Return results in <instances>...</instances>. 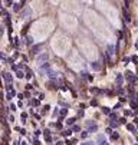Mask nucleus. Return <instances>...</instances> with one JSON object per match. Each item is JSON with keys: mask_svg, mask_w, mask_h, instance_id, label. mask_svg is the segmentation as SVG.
Masks as SVG:
<instances>
[{"mask_svg": "<svg viewBox=\"0 0 138 145\" xmlns=\"http://www.w3.org/2000/svg\"><path fill=\"white\" fill-rule=\"evenodd\" d=\"M137 142H138V135H137Z\"/></svg>", "mask_w": 138, "mask_h": 145, "instance_id": "54", "label": "nucleus"}, {"mask_svg": "<svg viewBox=\"0 0 138 145\" xmlns=\"http://www.w3.org/2000/svg\"><path fill=\"white\" fill-rule=\"evenodd\" d=\"M33 145H40V141L39 139H33Z\"/></svg>", "mask_w": 138, "mask_h": 145, "instance_id": "39", "label": "nucleus"}, {"mask_svg": "<svg viewBox=\"0 0 138 145\" xmlns=\"http://www.w3.org/2000/svg\"><path fill=\"white\" fill-rule=\"evenodd\" d=\"M109 119H111V121H117V122H118V116H117V114L111 112V114H109Z\"/></svg>", "mask_w": 138, "mask_h": 145, "instance_id": "18", "label": "nucleus"}, {"mask_svg": "<svg viewBox=\"0 0 138 145\" xmlns=\"http://www.w3.org/2000/svg\"><path fill=\"white\" fill-rule=\"evenodd\" d=\"M137 78H138V68H137Z\"/></svg>", "mask_w": 138, "mask_h": 145, "instance_id": "53", "label": "nucleus"}, {"mask_svg": "<svg viewBox=\"0 0 138 145\" xmlns=\"http://www.w3.org/2000/svg\"><path fill=\"white\" fill-rule=\"evenodd\" d=\"M91 68L94 69V71H99V69H101V65H99V62H92Z\"/></svg>", "mask_w": 138, "mask_h": 145, "instance_id": "12", "label": "nucleus"}, {"mask_svg": "<svg viewBox=\"0 0 138 145\" xmlns=\"http://www.w3.org/2000/svg\"><path fill=\"white\" fill-rule=\"evenodd\" d=\"M137 145H138V144H137Z\"/></svg>", "mask_w": 138, "mask_h": 145, "instance_id": "55", "label": "nucleus"}, {"mask_svg": "<svg viewBox=\"0 0 138 145\" xmlns=\"http://www.w3.org/2000/svg\"><path fill=\"white\" fill-rule=\"evenodd\" d=\"M96 142H98V145H109V144H108V141L105 139V136L102 135V134H99V135L96 136Z\"/></svg>", "mask_w": 138, "mask_h": 145, "instance_id": "3", "label": "nucleus"}, {"mask_svg": "<svg viewBox=\"0 0 138 145\" xmlns=\"http://www.w3.org/2000/svg\"><path fill=\"white\" fill-rule=\"evenodd\" d=\"M129 60H131L129 58H124V59H122V62L125 63V65H128V63H129Z\"/></svg>", "mask_w": 138, "mask_h": 145, "instance_id": "34", "label": "nucleus"}, {"mask_svg": "<svg viewBox=\"0 0 138 145\" xmlns=\"http://www.w3.org/2000/svg\"><path fill=\"white\" fill-rule=\"evenodd\" d=\"M3 32H4V30H3V26H0V36L3 34Z\"/></svg>", "mask_w": 138, "mask_h": 145, "instance_id": "47", "label": "nucleus"}, {"mask_svg": "<svg viewBox=\"0 0 138 145\" xmlns=\"http://www.w3.org/2000/svg\"><path fill=\"white\" fill-rule=\"evenodd\" d=\"M23 96H25L23 93H19V95H17V98H19V99H23Z\"/></svg>", "mask_w": 138, "mask_h": 145, "instance_id": "46", "label": "nucleus"}, {"mask_svg": "<svg viewBox=\"0 0 138 145\" xmlns=\"http://www.w3.org/2000/svg\"><path fill=\"white\" fill-rule=\"evenodd\" d=\"M121 106H122V105H121V103H117V105H115V108H114V109H120Z\"/></svg>", "mask_w": 138, "mask_h": 145, "instance_id": "45", "label": "nucleus"}, {"mask_svg": "<svg viewBox=\"0 0 138 145\" xmlns=\"http://www.w3.org/2000/svg\"><path fill=\"white\" fill-rule=\"evenodd\" d=\"M122 82H124V78H122V75H121V73H117V76H115V84H117V86H118V88H121V85H122Z\"/></svg>", "mask_w": 138, "mask_h": 145, "instance_id": "5", "label": "nucleus"}, {"mask_svg": "<svg viewBox=\"0 0 138 145\" xmlns=\"http://www.w3.org/2000/svg\"><path fill=\"white\" fill-rule=\"evenodd\" d=\"M49 109H50V105H45V106H43V111H42V115L48 114V112H49Z\"/></svg>", "mask_w": 138, "mask_h": 145, "instance_id": "20", "label": "nucleus"}, {"mask_svg": "<svg viewBox=\"0 0 138 145\" xmlns=\"http://www.w3.org/2000/svg\"><path fill=\"white\" fill-rule=\"evenodd\" d=\"M43 135H45V138H48V136H52V135H50V131L49 129H45V131H43Z\"/></svg>", "mask_w": 138, "mask_h": 145, "instance_id": "25", "label": "nucleus"}, {"mask_svg": "<svg viewBox=\"0 0 138 145\" xmlns=\"http://www.w3.org/2000/svg\"><path fill=\"white\" fill-rule=\"evenodd\" d=\"M91 92H92V93H101V92H102V91L96 89V88H91Z\"/></svg>", "mask_w": 138, "mask_h": 145, "instance_id": "28", "label": "nucleus"}, {"mask_svg": "<svg viewBox=\"0 0 138 145\" xmlns=\"http://www.w3.org/2000/svg\"><path fill=\"white\" fill-rule=\"evenodd\" d=\"M75 121H76V118H68L66 121H65V123H66L68 127H74V123H75Z\"/></svg>", "mask_w": 138, "mask_h": 145, "instance_id": "10", "label": "nucleus"}, {"mask_svg": "<svg viewBox=\"0 0 138 145\" xmlns=\"http://www.w3.org/2000/svg\"><path fill=\"white\" fill-rule=\"evenodd\" d=\"M118 123H127V118H120V119H118Z\"/></svg>", "mask_w": 138, "mask_h": 145, "instance_id": "32", "label": "nucleus"}, {"mask_svg": "<svg viewBox=\"0 0 138 145\" xmlns=\"http://www.w3.org/2000/svg\"><path fill=\"white\" fill-rule=\"evenodd\" d=\"M42 99H45V93H39V101H42Z\"/></svg>", "mask_w": 138, "mask_h": 145, "instance_id": "41", "label": "nucleus"}, {"mask_svg": "<svg viewBox=\"0 0 138 145\" xmlns=\"http://www.w3.org/2000/svg\"><path fill=\"white\" fill-rule=\"evenodd\" d=\"M16 76H17V78H19V79H22V78H25V76H26V75H25V73H23V72H22V71H17V72H16Z\"/></svg>", "mask_w": 138, "mask_h": 145, "instance_id": "22", "label": "nucleus"}, {"mask_svg": "<svg viewBox=\"0 0 138 145\" xmlns=\"http://www.w3.org/2000/svg\"><path fill=\"white\" fill-rule=\"evenodd\" d=\"M88 135H89V134L85 131V132H82V134H81V138H86V136H88Z\"/></svg>", "mask_w": 138, "mask_h": 145, "instance_id": "36", "label": "nucleus"}, {"mask_svg": "<svg viewBox=\"0 0 138 145\" xmlns=\"http://www.w3.org/2000/svg\"><path fill=\"white\" fill-rule=\"evenodd\" d=\"M82 145H94V142H85V144H82Z\"/></svg>", "mask_w": 138, "mask_h": 145, "instance_id": "49", "label": "nucleus"}, {"mask_svg": "<svg viewBox=\"0 0 138 145\" xmlns=\"http://www.w3.org/2000/svg\"><path fill=\"white\" fill-rule=\"evenodd\" d=\"M135 47H137V49H138V42H137V43H135Z\"/></svg>", "mask_w": 138, "mask_h": 145, "instance_id": "52", "label": "nucleus"}, {"mask_svg": "<svg viewBox=\"0 0 138 145\" xmlns=\"http://www.w3.org/2000/svg\"><path fill=\"white\" fill-rule=\"evenodd\" d=\"M59 111H61V109H59L58 106H56V108H55V111H53V116H56V115H59Z\"/></svg>", "mask_w": 138, "mask_h": 145, "instance_id": "33", "label": "nucleus"}, {"mask_svg": "<svg viewBox=\"0 0 138 145\" xmlns=\"http://www.w3.org/2000/svg\"><path fill=\"white\" fill-rule=\"evenodd\" d=\"M114 55H115V47H114L112 45H109V46H108V52H107V56H108V58H112Z\"/></svg>", "mask_w": 138, "mask_h": 145, "instance_id": "7", "label": "nucleus"}, {"mask_svg": "<svg viewBox=\"0 0 138 145\" xmlns=\"http://www.w3.org/2000/svg\"><path fill=\"white\" fill-rule=\"evenodd\" d=\"M42 46L43 45H35V46H32V49H30V55H37L39 53V50L42 49Z\"/></svg>", "mask_w": 138, "mask_h": 145, "instance_id": "4", "label": "nucleus"}, {"mask_svg": "<svg viewBox=\"0 0 138 145\" xmlns=\"http://www.w3.org/2000/svg\"><path fill=\"white\" fill-rule=\"evenodd\" d=\"M22 145H28V144H26V142H25V141H23V142H22Z\"/></svg>", "mask_w": 138, "mask_h": 145, "instance_id": "51", "label": "nucleus"}, {"mask_svg": "<svg viewBox=\"0 0 138 145\" xmlns=\"http://www.w3.org/2000/svg\"><path fill=\"white\" fill-rule=\"evenodd\" d=\"M63 136H71L72 135V128H69V129H66V131H63V132H61Z\"/></svg>", "mask_w": 138, "mask_h": 145, "instance_id": "16", "label": "nucleus"}, {"mask_svg": "<svg viewBox=\"0 0 138 145\" xmlns=\"http://www.w3.org/2000/svg\"><path fill=\"white\" fill-rule=\"evenodd\" d=\"M86 78H88V80H89V82H92V80H94V76H92V75H88Z\"/></svg>", "mask_w": 138, "mask_h": 145, "instance_id": "43", "label": "nucleus"}, {"mask_svg": "<svg viewBox=\"0 0 138 145\" xmlns=\"http://www.w3.org/2000/svg\"><path fill=\"white\" fill-rule=\"evenodd\" d=\"M30 13H32L30 9H29V7H26V9L20 13V16H22V19H25V17H28V16H30Z\"/></svg>", "mask_w": 138, "mask_h": 145, "instance_id": "9", "label": "nucleus"}, {"mask_svg": "<svg viewBox=\"0 0 138 145\" xmlns=\"http://www.w3.org/2000/svg\"><path fill=\"white\" fill-rule=\"evenodd\" d=\"M91 105L96 106V105H98V101H96V99H92V101H91Z\"/></svg>", "mask_w": 138, "mask_h": 145, "instance_id": "35", "label": "nucleus"}, {"mask_svg": "<svg viewBox=\"0 0 138 145\" xmlns=\"http://www.w3.org/2000/svg\"><path fill=\"white\" fill-rule=\"evenodd\" d=\"M32 76H33V72H32L29 68H26V76H25V78L29 80V79H32Z\"/></svg>", "mask_w": 138, "mask_h": 145, "instance_id": "13", "label": "nucleus"}, {"mask_svg": "<svg viewBox=\"0 0 138 145\" xmlns=\"http://www.w3.org/2000/svg\"><path fill=\"white\" fill-rule=\"evenodd\" d=\"M78 131H81V128L78 127V125H74V127H72V132H78Z\"/></svg>", "mask_w": 138, "mask_h": 145, "instance_id": "29", "label": "nucleus"}, {"mask_svg": "<svg viewBox=\"0 0 138 145\" xmlns=\"http://www.w3.org/2000/svg\"><path fill=\"white\" fill-rule=\"evenodd\" d=\"M3 79H4V82H6V85H12L13 84V76L9 73V72H3Z\"/></svg>", "mask_w": 138, "mask_h": 145, "instance_id": "2", "label": "nucleus"}, {"mask_svg": "<svg viewBox=\"0 0 138 145\" xmlns=\"http://www.w3.org/2000/svg\"><path fill=\"white\" fill-rule=\"evenodd\" d=\"M39 103H40L39 99H32L30 101V105H33V106H39Z\"/></svg>", "mask_w": 138, "mask_h": 145, "instance_id": "19", "label": "nucleus"}, {"mask_svg": "<svg viewBox=\"0 0 138 145\" xmlns=\"http://www.w3.org/2000/svg\"><path fill=\"white\" fill-rule=\"evenodd\" d=\"M105 132H107V134H109V135H111V134H112V129H111V128H107V131H105Z\"/></svg>", "mask_w": 138, "mask_h": 145, "instance_id": "44", "label": "nucleus"}, {"mask_svg": "<svg viewBox=\"0 0 138 145\" xmlns=\"http://www.w3.org/2000/svg\"><path fill=\"white\" fill-rule=\"evenodd\" d=\"M66 114H68V109L66 108H62L61 111H59V116H61L62 119H63V116H66Z\"/></svg>", "mask_w": 138, "mask_h": 145, "instance_id": "14", "label": "nucleus"}, {"mask_svg": "<svg viewBox=\"0 0 138 145\" xmlns=\"http://www.w3.org/2000/svg\"><path fill=\"white\" fill-rule=\"evenodd\" d=\"M125 78H127V80H128L129 84H135V80H137V75H134L132 72H129V71H127Z\"/></svg>", "mask_w": 138, "mask_h": 145, "instance_id": "1", "label": "nucleus"}, {"mask_svg": "<svg viewBox=\"0 0 138 145\" xmlns=\"http://www.w3.org/2000/svg\"><path fill=\"white\" fill-rule=\"evenodd\" d=\"M56 145H63V142H62V141H58V142H56Z\"/></svg>", "mask_w": 138, "mask_h": 145, "instance_id": "50", "label": "nucleus"}, {"mask_svg": "<svg viewBox=\"0 0 138 145\" xmlns=\"http://www.w3.org/2000/svg\"><path fill=\"white\" fill-rule=\"evenodd\" d=\"M134 101H137V102H138V91L134 93Z\"/></svg>", "mask_w": 138, "mask_h": 145, "instance_id": "40", "label": "nucleus"}, {"mask_svg": "<svg viewBox=\"0 0 138 145\" xmlns=\"http://www.w3.org/2000/svg\"><path fill=\"white\" fill-rule=\"evenodd\" d=\"M118 125H120V123H118L117 121H109V128H111V129H114V128H117Z\"/></svg>", "mask_w": 138, "mask_h": 145, "instance_id": "15", "label": "nucleus"}, {"mask_svg": "<svg viewBox=\"0 0 138 145\" xmlns=\"http://www.w3.org/2000/svg\"><path fill=\"white\" fill-rule=\"evenodd\" d=\"M10 109H12V111H16V105H15V103H10Z\"/></svg>", "mask_w": 138, "mask_h": 145, "instance_id": "42", "label": "nucleus"}, {"mask_svg": "<svg viewBox=\"0 0 138 145\" xmlns=\"http://www.w3.org/2000/svg\"><path fill=\"white\" fill-rule=\"evenodd\" d=\"M127 129H128L129 132H132L134 135H137V131H135V125H134V123H127Z\"/></svg>", "mask_w": 138, "mask_h": 145, "instance_id": "8", "label": "nucleus"}, {"mask_svg": "<svg viewBox=\"0 0 138 145\" xmlns=\"http://www.w3.org/2000/svg\"><path fill=\"white\" fill-rule=\"evenodd\" d=\"M48 58H49V55H48V53H42V55H39L36 58V60H37V63H40V62H43V60H48Z\"/></svg>", "mask_w": 138, "mask_h": 145, "instance_id": "6", "label": "nucleus"}, {"mask_svg": "<svg viewBox=\"0 0 138 145\" xmlns=\"http://www.w3.org/2000/svg\"><path fill=\"white\" fill-rule=\"evenodd\" d=\"M19 45H20V42H19V39H17V37H15V42H13V46L19 47Z\"/></svg>", "mask_w": 138, "mask_h": 145, "instance_id": "27", "label": "nucleus"}, {"mask_svg": "<svg viewBox=\"0 0 138 145\" xmlns=\"http://www.w3.org/2000/svg\"><path fill=\"white\" fill-rule=\"evenodd\" d=\"M15 95H16V91L13 89V91H10V92H7V93H6V99H7V101H12Z\"/></svg>", "mask_w": 138, "mask_h": 145, "instance_id": "11", "label": "nucleus"}, {"mask_svg": "<svg viewBox=\"0 0 138 145\" xmlns=\"http://www.w3.org/2000/svg\"><path fill=\"white\" fill-rule=\"evenodd\" d=\"M131 60H132V62L135 63V65L138 66V58H137V56H132V58H131Z\"/></svg>", "mask_w": 138, "mask_h": 145, "instance_id": "31", "label": "nucleus"}, {"mask_svg": "<svg viewBox=\"0 0 138 145\" xmlns=\"http://www.w3.org/2000/svg\"><path fill=\"white\" fill-rule=\"evenodd\" d=\"M15 6H13V10L15 12H17V10H20L22 9V6H23V3H13Z\"/></svg>", "mask_w": 138, "mask_h": 145, "instance_id": "17", "label": "nucleus"}, {"mask_svg": "<svg viewBox=\"0 0 138 145\" xmlns=\"http://www.w3.org/2000/svg\"><path fill=\"white\" fill-rule=\"evenodd\" d=\"M118 136H120V135H118V132H112V134H111V139H118Z\"/></svg>", "mask_w": 138, "mask_h": 145, "instance_id": "26", "label": "nucleus"}, {"mask_svg": "<svg viewBox=\"0 0 138 145\" xmlns=\"http://www.w3.org/2000/svg\"><path fill=\"white\" fill-rule=\"evenodd\" d=\"M0 59H3V60H7V56H6V53L0 52Z\"/></svg>", "mask_w": 138, "mask_h": 145, "instance_id": "30", "label": "nucleus"}, {"mask_svg": "<svg viewBox=\"0 0 138 145\" xmlns=\"http://www.w3.org/2000/svg\"><path fill=\"white\" fill-rule=\"evenodd\" d=\"M33 43V39H32V36H26V45H32Z\"/></svg>", "mask_w": 138, "mask_h": 145, "instance_id": "23", "label": "nucleus"}, {"mask_svg": "<svg viewBox=\"0 0 138 145\" xmlns=\"http://www.w3.org/2000/svg\"><path fill=\"white\" fill-rule=\"evenodd\" d=\"M20 118H22V121H23V122H26V119H28V114H26V112H23V114L20 115Z\"/></svg>", "mask_w": 138, "mask_h": 145, "instance_id": "24", "label": "nucleus"}, {"mask_svg": "<svg viewBox=\"0 0 138 145\" xmlns=\"http://www.w3.org/2000/svg\"><path fill=\"white\" fill-rule=\"evenodd\" d=\"M9 121H10V122H13V121H15V118H13V115H10V116H9Z\"/></svg>", "mask_w": 138, "mask_h": 145, "instance_id": "48", "label": "nucleus"}, {"mask_svg": "<svg viewBox=\"0 0 138 145\" xmlns=\"http://www.w3.org/2000/svg\"><path fill=\"white\" fill-rule=\"evenodd\" d=\"M40 134H42V131H40V129H36V131H35V136H39Z\"/></svg>", "mask_w": 138, "mask_h": 145, "instance_id": "37", "label": "nucleus"}, {"mask_svg": "<svg viewBox=\"0 0 138 145\" xmlns=\"http://www.w3.org/2000/svg\"><path fill=\"white\" fill-rule=\"evenodd\" d=\"M102 114H105V115H109V114H111V109L108 108V106H104V108H102Z\"/></svg>", "mask_w": 138, "mask_h": 145, "instance_id": "21", "label": "nucleus"}, {"mask_svg": "<svg viewBox=\"0 0 138 145\" xmlns=\"http://www.w3.org/2000/svg\"><path fill=\"white\" fill-rule=\"evenodd\" d=\"M129 115H134V112H131V111H125V116H129Z\"/></svg>", "mask_w": 138, "mask_h": 145, "instance_id": "38", "label": "nucleus"}]
</instances>
